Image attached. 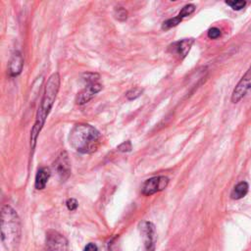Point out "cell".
Segmentation results:
<instances>
[{
    "mask_svg": "<svg viewBox=\"0 0 251 251\" xmlns=\"http://www.w3.org/2000/svg\"><path fill=\"white\" fill-rule=\"evenodd\" d=\"M43 251H68V240L60 232L50 229L46 232Z\"/></svg>",
    "mask_w": 251,
    "mask_h": 251,
    "instance_id": "5",
    "label": "cell"
},
{
    "mask_svg": "<svg viewBox=\"0 0 251 251\" xmlns=\"http://www.w3.org/2000/svg\"><path fill=\"white\" fill-rule=\"evenodd\" d=\"M248 189H249L248 183L246 181H240L233 187L230 193V197L234 200H239L248 193Z\"/></svg>",
    "mask_w": 251,
    "mask_h": 251,
    "instance_id": "13",
    "label": "cell"
},
{
    "mask_svg": "<svg viewBox=\"0 0 251 251\" xmlns=\"http://www.w3.org/2000/svg\"><path fill=\"white\" fill-rule=\"evenodd\" d=\"M250 89H251V67L248 69L245 75L241 77V79L235 85L231 94V101L233 103L239 102Z\"/></svg>",
    "mask_w": 251,
    "mask_h": 251,
    "instance_id": "7",
    "label": "cell"
},
{
    "mask_svg": "<svg viewBox=\"0 0 251 251\" xmlns=\"http://www.w3.org/2000/svg\"><path fill=\"white\" fill-rule=\"evenodd\" d=\"M143 90L139 87H134V88H131L129 89L126 93V96L128 100H134L136 98H138L141 94H142Z\"/></svg>",
    "mask_w": 251,
    "mask_h": 251,
    "instance_id": "17",
    "label": "cell"
},
{
    "mask_svg": "<svg viewBox=\"0 0 251 251\" xmlns=\"http://www.w3.org/2000/svg\"><path fill=\"white\" fill-rule=\"evenodd\" d=\"M131 148H132V146H131V142L129 140H126V141L121 143L117 147V149L121 152H129L131 150Z\"/></svg>",
    "mask_w": 251,
    "mask_h": 251,
    "instance_id": "20",
    "label": "cell"
},
{
    "mask_svg": "<svg viewBox=\"0 0 251 251\" xmlns=\"http://www.w3.org/2000/svg\"><path fill=\"white\" fill-rule=\"evenodd\" d=\"M226 4L228 5L230 8H232L235 11H239L241 9H243L246 6V2L245 1H226Z\"/></svg>",
    "mask_w": 251,
    "mask_h": 251,
    "instance_id": "18",
    "label": "cell"
},
{
    "mask_svg": "<svg viewBox=\"0 0 251 251\" xmlns=\"http://www.w3.org/2000/svg\"><path fill=\"white\" fill-rule=\"evenodd\" d=\"M141 232L144 238L146 251H154L155 249V226L148 221L142 222L140 225Z\"/></svg>",
    "mask_w": 251,
    "mask_h": 251,
    "instance_id": "9",
    "label": "cell"
},
{
    "mask_svg": "<svg viewBox=\"0 0 251 251\" xmlns=\"http://www.w3.org/2000/svg\"><path fill=\"white\" fill-rule=\"evenodd\" d=\"M195 9H196V7H195L194 4H186L185 6L182 7V9H181L180 12L177 14V16H178L181 20H183L184 18L190 16V15L195 11Z\"/></svg>",
    "mask_w": 251,
    "mask_h": 251,
    "instance_id": "14",
    "label": "cell"
},
{
    "mask_svg": "<svg viewBox=\"0 0 251 251\" xmlns=\"http://www.w3.org/2000/svg\"><path fill=\"white\" fill-rule=\"evenodd\" d=\"M50 177V170L48 168L42 167L40 168L35 176V181L34 186L36 189L41 190L46 186V183Z\"/></svg>",
    "mask_w": 251,
    "mask_h": 251,
    "instance_id": "12",
    "label": "cell"
},
{
    "mask_svg": "<svg viewBox=\"0 0 251 251\" xmlns=\"http://www.w3.org/2000/svg\"><path fill=\"white\" fill-rule=\"evenodd\" d=\"M70 145L78 153H94L100 143L101 134L97 128L88 124H76L73 126L69 135Z\"/></svg>",
    "mask_w": 251,
    "mask_h": 251,
    "instance_id": "2",
    "label": "cell"
},
{
    "mask_svg": "<svg viewBox=\"0 0 251 251\" xmlns=\"http://www.w3.org/2000/svg\"><path fill=\"white\" fill-rule=\"evenodd\" d=\"M114 16L115 19L120 21V22H125L127 19L128 13L124 7H117L114 11Z\"/></svg>",
    "mask_w": 251,
    "mask_h": 251,
    "instance_id": "16",
    "label": "cell"
},
{
    "mask_svg": "<svg viewBox=\"0 0 251 251\" xmlns=\"http://www.w3.org/2000/svg\"><path fill=\"white\" fill-rule=\"evenodd\" d=\"M66 205L70 211H75L77 208V201L75 198H69L66 201Z\"/></svg>",
    "mask_w": 251,
    "mask_h": 251,
    "instance_id": "21",
    "label": "cell"
},
{
    "mask_svg": "<svg viewBox=\"0 0 251 251\" xmlns=\"http://www.w3.org/2000/svg\"><path fill=\"white\" fill-rule=\"evenodd\" d=\"M21 238V222L17 212L9 205L1 209V239L7 251H17Z\"/></svg>",
    "mask_w": 251,
    "mask_h": 251,
    "instance_id": "3",
    "label": "cell"
},
{
    "mask_svg": "<svg viewBox=\"0 0 251 251\" xmlns=\"http://www.w3.org/2000/svg\"><path fill=\"white\" fill-rule=\"evenodd\" d=\"M181 21H182V20H181L178 16H176V17H175V18H172V19H169V20H167V21H165V22L163 23V25H162V29L168 30V29H170V28H172V27H174V26H176L178 24H180Z\"/></svg>",
    "mask_w": 251,
    "mask_h": 251,
    "instance_id": "15",
    "label": "cell"
},
{
    "mask_svg": "<svg viewBox=\"0 0 251 251\" xmlns=\"http://www.w3.org/2000/svg\"><path fill=\"white\" fill-rule=\"evenodd\" d=\"M60 83H61V77L59 73H53L48 78L44 86L43 95L41 97V100L39 102L38 109L36 111L35 115V121L33 124V126L30 130V146L31 149L35 147L37 137L45 125L46 119L54 105V102L56 100L57 94L60 89Z\"/></svg>",
    "mask_w": 251,
    "mask_h": 251,
    "instance_id": "1",
    "label": "cell"
},
{
    "mask_svg": "<svg viewBox=\"0 0 251 251\" xmlns=\"http://www.w3.org/2000/svg\"><path fill=\"white\" fill-rule=\"evenodd\" d=\"M54 167H55L56 172H57L58 176H60V178L63 181H65L71 174V163H70L69 156L66 151H62L60 153L57 160L55 161Z\"/></svg>",
    "mask_w": 251,
    "mask_h": 251,
    "instance_id": "8",
    "label": "cell"
},
{
    "mask_svg": "<svg viewBox=\"0 0 251 251\" xmlns=\"http://www.w3.org/2000/svg\"><path fill=\"white\" fill-rule=\"evenodd\" d=\"M23 67H24L23 56H22L21 52L16 51L12 55V57L9 61V64H8V74H9V75L12 76V77L18 76L22 73Z\"/></svg>",
    "mask_w": 251,
    "mask_h": 251,
    "instance_id": "11",
    "label": "cell"
},
{
    "mask_svg": "<svg viewBox=\"0 0 251 251\" xmlns=\"http://www.w3.org/2000/svg\"><path fill=\"white\" fill-rule=\"evenodd\" d=\"M100 75L97 73H84L82 75V79L85 82L84 88L77 93L75 97V102L78 105H84L90 101L93 96L98 93L102 88V84L99 82Z\"/></svg>",
    "mask_w": 251,
    "mask_h": 251,
    "instance_id": "4",
    "label": "cell"
},
{
    "mask_svg": "<svg viewBox=\"0 0 251 251\" xmlns=\"http://www.w3.org/2000/svg\"><path fill=\"white\" fill-rule=\"evenodd\" d=\"M193 43H194L193 38H184L171 44L170 49L172 50V53L177 55L180 59H183L189 52Z\"/></svg>",
    "mask_w": 251,
    "mask_h": 251,
    "instance_id": "10",
    "label": "cell"
},
{
    "mask_svg": "<svg viewBox=\"0 0 251 251\" xmlns=\"http://www.w3.org/2000/svg\"><path fill=\"white\" fill-rule=\"evenodd\" d=\"M83 251H98V249H97V246L94 243H88L84 247Z\"/></svg>",
    "mask_w": 251,
    "mask_h": 251,
    "instance_id": "22",
    "label": "cell"
},
{
    "mask_svg": "<svg viewBox=\"0 0 251 251\" xmlns=\"http://www.w3.org/2000/svg\"><path fill=\"white\" fill-rule=\"evenodd\" d=\"M207 35L211 39H216L221 36V30L218 27H211L208 29Z\"/></svg>",
    "mask_w": 251,
    "mask_h": 251,
    "instance_id": "19",
    "label": "cell"
},
{
    "mask_svg": "<svg viewBox=\"0 0 251 251\" xmlns=\"http://www.w3.org/2000/svg\"><path fill=\"white\" fill-rule=\"evenodd\" d=\"M169 183V177L165 176H153L146 179L141 187V192L143 195L149 196L161 190H164Z\"/></svg>",
    "mask_w": 251,
    "mask_h": 251,
    "instance_id": "6",
    "label": "cell"
}]
</instances>
